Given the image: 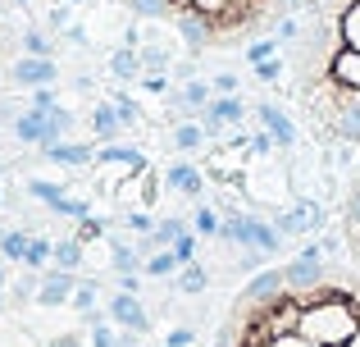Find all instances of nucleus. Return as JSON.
Segmentation results:
<instances>
[{
	"instance_id": "1",
	"label": "nucleus",
	"mask_w": 360,
	"mask_h": 347,
	"mask_svg": "<svg viewBox=\"0 0 360 347\" xmlns=\"http://www.w3.org/2000/svg\"><path fill=\"white\" fill-rule=\"evenodd\" d=\"M288 69L310 133L360 146V0H315L297 27Z\"/></svg>"
},
{
	"instance_id": "2",
	"label": "nucleus",
	"mask_w": 360,
	"mask_h": 347,
	"mask_svg": "<svg viewBox=\"0 0 360 347\" xmlns=\"http://www.w3.org/2000/svg\"><path fill=\"white\" fill-rule=\"evenodd\" d=\"M315 0H169L174 18L192 14L210 27L214 46H233L246 42V37L264 32V27H278L283 18L310 9Z\"/></svg>"
},
{
	"instance_id": "3",
	"label": "nucleus",
	"mask_w": 360,
	"mask_h": 347,
	"mask_svg": "<svg viewBox=\"0 0 360 347\" xmlns=\"http://www.w3.org/2000/svg\"><path fill=\"white\" fill-rule=\"evenodd\" d=\"M342 242L352 251V265H360V170L352 174L347 196H342Z\"/></svg>"
},
{
	"instance_id": "4",
	"label": "nucleus",
	"mask_w": 360,
	"mask_h": 347,
	"mask_svg": "<svg viewBox=\"0 0 360 347\" xmlns=\"http://www.w3.org/2000/svg\"><path fill=\"white\" fill-rule=\"evenodd\" d=\"M110 320L123 324V329H132V334H146V329H150V320H146V311H141L137 293H119V297H110Z\"/></svg>"
},
{
	"instance_id": "5",
	"label": "nucleus",
	"mask_w": 360,
	"mask_h": 347,
	"mask_svg": "<svg viewBox=\"0 0 360 347\" xmlns=\"http://www.w3.org/2000/svg\"><path fill=\"white\" fill-rule=\"evenodd\" d=\"M238 119H242V101L229 92V96H219V101H210V106H205L201 128H205V133H219L224 124H238Z\"/></svg>"
},
{
	"instance_id": "6",
	"label": "nucleus",
	"mask_w": 360,
	"mask_h": 347,
	"mask_svg": "<svg viewBox=\"0 0 360 347\" xmlns=\"http://www.w3.org/2000/svg\"><path fill=\"white\" fill-rule=\"evenodd\" d=\"M14 82H23V87H41V82H55V64L46 60V55H27V60L14 69Z\"/></svg>"
},
{
	"instance_id": "7",
	"label": "nucleus",
	"mask_w": 360,
	"mask_h": 347,
	"mask_svg": "<svg viewBox=\"0 0 360 347\" xmlns=\"http://www.w3.org/2000/svg\"><path fill=\"white\" fill-rule=\"evenodd\" d=\"M260 124L269 128V137H274L278 146H292V142H297V124H292V119L283 115L278 106H260Z\"/></svg>"
},
{
	"instance_id": "8",
	"label": "nucleus",
	"mask_w": 360,
	"mask_h": 347,
	"mask_svg": "<svg viewBox=\"0 0 360 347\" xmlns=\"http://www.w3.org/2000/svg\"><path fill=\"white\" fill-rule=\"evenodd\" d=\"M37 297H41V306H60V302H69V297H73V275H69V270H55V275L41 284V293H37Z\"/></svg>"
},
{
	"instance_id": "9",
	"label": "nucleus",
	"mask_w": 360,
	"mask_h": 347,
	"mask_svg": "<svg viewBox=\"0 0 360 347\" xmlns=\"http://www.w3.org/2000/svg\"><path fill=\"white\" fill-rule=\"evenodd\" d=\"M278 288H283V270H264V275H255L251 284L242 288V297L255 302V297H269V293H278Z\"/></svg>"
},
{
	"instance_id": "10",
	"label": "nucleus",
	"mask_w": 360,
	"mask_h": 347,
	"mask_svg": "<svg viewBox=\"0 0 360 347\" xmlns=\"http://www.w3.org/2000/svg\"><path fill=\"white\" fill-rule=\"evenodd\" d=\"M169 187H174V192L196 196V192H201V174H196L192 165H174V170H169Z\"/></svg>"
},
{
	"instance_id": "11",
	"label": "nucleus",
	"mask_w": 360,
	"mask_h": 347,
	"mask_svg": "<svg viewBox=\"0 0 360 347\" xmlns=\"http://www.w3.org/2000/svg\"><path fill=\"white\" fill-rule=\"evenodd\" d=\"M41 128H46V115H37V110H32V115H23L14 124V133L23 137V142H41Z\"/></svg>"
},
{
	"instance_id": "12",
	"label": "nucleus",
	"mask_w": 360,
	"mask_h": 347,
	"mask_svg": "<svg viewBox=\"0 0 360 347\" xmlns=\"http://www.w3.org/2000/svg\"><path fill=\"white\" fill-rule=\"evenodd\" d=\"M51 156H55L60 165H87V160H91V146H60V142H55Z\"/></svg>"
},
{
	"instance_id": "13",
	"label": "nucleus",
	"mask_w": 360,
	"mask_h": 347,
	"mask_svg": "<svg viewBox=\"0 0 360 347\" xmlns=\"http://www.w3.org/2000/svg\"><path fill=\"white\" fill-rule=\"evenodd\" d=\"M178 101H183L187 110H205V106H210V87H201V82H187Z\"/></svg>"
},
{
	"instance_id": "14",
	"label": "nucleus",
	"mask_w": 360,
	"mask_h": 347,
	"mask_svg": "<svg viewBox=\"0 0 360 347\" xmlns=\"http://www.w3.org/2000/svg\"><path fill=\"white\" fill-rule=\"evenodd\" d=\"M201 137H205V128H196V124H183L174 133V146L178 151H196V146H201Z\"/></svg>"
},
{
	"instance_id": "15",
	"label": "nucleus",
	"mask_w": 360,
	"mask_h": 347,
	"mask_svg": "<svg viewBox=\"0 0 360 347\" xmlns=\"http://www.w3.org/2000/svg\"><path fill=\"white\" fill-rule=\"evenodd\" d=\"M178 288H183V293H201V288H205V270L196 265V260H192V265H183V275H178Z\"/></svg>"
},
{
	"instance_id": "16",
	"label": "nucleus",
	"mask_w": 360,
	"mask_h": 347,
	"mask_svg": "<svg viewBox=\"0 0 360 347\" xmlns=\"http://www.w3.org/2000/svg\"><path fill=\"white\" fill-rule=\"evenodd\" d=\"M96 133L105 137V142L119 133V110H115V106H101V110H96Z\"/></svg>"
},
{
	"instance_id": "17",
	"label": "nucleus",
	"mask_w": 360,
	"mask_h": 347,
	"mask_svg": "<svg viewBox=\"0 0 360 347\" xmlns=\"http://www.w3.org/2000/svg\"><path fill=\"white\" fill-rule=\"evenodd\" d=\"M174 251H155V256H146V275H155V279H165V275H174Z\"/></svg>"
},
{
	"instance_id": "18",
	"label": "nucleus",
	"mask_w": 360,
	"mask_h": 347,
	"mask_svg": "<svg viewBox=\"0 0 360 347\" xmlns=\"http://www.w3.org/2000/svg\"><path fill=\"white\" fill-rule=\"evenodd\" d=\"M51 242H46V238H37V242H27V251H23V260H27V265H32V270H41L46 265V260H51Z\"/></svg>"
},
{
	"instance_id": "19",
	"label": "nucleus",
	"mask_w": 360,
	"mask_h": 347,
	"mask_svg": "<svg viewBox=\"0 0 360 347\" xmlns=\"http://www.w3.org/2000/svg\"><path fill=\"white\" fill-rule=\"evenodd\" d=\"M27 233H5V238H0V251H5L9 260H23V251H27Z\"/></svg>"
},
{
	"instance_id": "20",
	"label": "nucleus",
	"mask_w": 360,
	"mask_h": 347,
	"mask_svg": "<svg viewBox=\"0 0 360 347\" xmlns=\"http://www.w3.org/2000/svg\"><path fill=\"white\" fill-rule=\"evenodd\" d=\"M174 260H178V265H192V260H196V238H192V233H178V242H174Z\"/></svg>"
},
{
	"instance_id": "21",
	"label": "nucleus",
	"mask_w": 360,
	"mask_h": 347,
	"mask_svg": "<svg viewBox=\"0 0 360 347\" xmlns=\"http://www.w3.org/2000/svg\"><path fill=\"white\" fill-rule=\"evenodd\" d=\"M55 260H60L64 270H73L82 260V247H78V242H60V247H55Z\"/></svg>"
},
{
	"instance_id": "22",
	"label": "nucleus",
	"mask_w": 360,
	"mask_h": 347,
	"mask_svg": "<svg viewBox=\"0 0 360 347\" xmlns=\"http://www.w3.org/2000/svg\"><path fill=\"white\" fill-rule=\"evenodd\" d=\"M91 347H119L115 329H110V324H101V320H91Z\"/></svg>"
},
{
	"instance_id": "23",
	"label": "nucleus",
	"mask_w": 360,
	"mask_h": 347,
	"mask_svg": "<svg viewBox=\"0 0 360 347\" xmlns=\"http://www.w3.org/2000/svg\"><path fill=\"white\" fill-rule=\"evenodd\" d=\"M283 69H288V64H283V60H274V55H269V60H260V64H255V78H260V82H274Z\"/></svg>"
},
{
	"instance_id": "24",
	"label": "nucleus",
	"mask_w": 360,
	"mask_h": 347,
	"mask_svg": "<svg viewBox=\"0 0 360 347\" xmlns=\"http://www.w3.org/2000/svg\"><path fill=\"white\" fill-rule=\"evenodd\" d=\"M115 270H119V275H132V270H137V251H132V247H115Z\"/></svg>"
},
{
	"instance_id": "25",
	"label": "nucleus",
	"mask_w": 360,
	"mask_h": 347,
	"mask_svg": "<svg viewBox=\"0 0 360 347\" xmlns=\"http://www.w3.org/2000/svg\"><path fill=\"white\" fill-rule=\"evenodd\" d=\"M115 73H119V78H132V73H137V55H132V51H119L115 55Z\"/></svg>"
},
{
	"instance_id": "26",
	"label": "nucleus",
	"mask_w": 360,
	"mask_h": 347,
	"mask_svg": "<svg viewBox=\"0 0 360 347\" xmlns=\"http://www.w3.org/2000/svg\"><path fill=\"white\" fill-rule=\"evenodd\" d=\"M196 233H219V215L214 210H196Z\"/></svg>"
},
{
	"instance_id": "27",
	"label": "nucleus",
	"mask_w": 360,
	"mask_h": 347,
	"mask_svg": "<svg viewBox=\"0 0 360 347\" xmlns=\"http://www.w3.org/2000/svg\"><path fill=\"white\" fill-rule=\"evenodd\" d=\"M73 302H78V311H91V302H96V284H78Z\"/></svg>"
},
{
	"instance_id": "28",
	"label": "nucleus",
	"mask_w": 360,
	"mask_h": 347,
	"mask_svg": "<svg viewBox=\"0 0 360 347\" xmlns=\"http://www.w3.org/2000/svg\"><path fill=\"white\" fill-rule=\"evenodd\" d=\"M27 192H32V196H41V201H60V187H55V183H27Z\"/></svg>"
},
{
	"instance_id": "29",
	"label": "nucleus",
	"mask_w": 360,
	"mask_h": 347,
	"mask_svg": "<svg viewBox=\"0 0 360 347\" xmlns=\"http://www.w3.org/2000/svg\"><path fill=\"white\" fill-rule=\"evenodd\" d=\"M23 46H27V55H51V42H46L41 32H27V42H23Z\"/></svg>"
},
{
	"instance_id": "30",
	"label": "nucleus",
	"mask_w": 360,
	"mask_h": 347,
	"mask_svg": "<svg viewBox=\"0 0 360 347\" xmlns=\"http://www.w3.org/2000/svg\"><path fill=\"white\" fill-rule=\"evenodd\" d=\"M246 55H251V64L269 60V55H274V42H251V46H246Z\"/></svg>"
},
{
	"instance_id": "31",
	"label": "nucleus",
	"mask_w": 360,
	"mask_h": 347,
	"mask_svg": "<svg viewBox=\"0 0 360 347\" xmlns=\"http://www.w3.org/2000/svg\"><path fill=\"white\" fill-rule=\"evenodd\" d=\"M169 347H192V329H174L169 334Z\"/></svg>"
},
{
	"instance_id": "32",
	"label": "nucleus",
	"mask_w": 360,
	"mask_h": 347,
	"mask_svg": "<svg viewBox=\"0 0 360 347\" xmlns=\"http://www.w3.org/2000/svg\"><path fill=\"white\" fill-rule=\"evenodd\" d=\"M214 87H219V92H238V78H229V73H224V78H214Z\"/></svg>"
},
{
	"instance_id": "33",
	"label": "nucleus",
	"mask_w": 360,
	"mask_h": 347,
	"mask_svg": "<svg viewBox=\"0 0 360 347\" xmlns=\"http://www.w3.org/2000/svg\"><path fill=\"white\" fill-rule=\"evenodd\" d=\"M51 347H82V343H78V339H55Z\"/></svg>"
},
{
	"instance_id": "34",
	"label": "nucleus",
	"mask_w": 360,
	"mask_h": 347,
	"mask_svg": "<svg viewBox=\"0 0 360 347\" xmlns=\"http://www.w3.org/2000/svg\"><path fill=\"white\" fill-rule=\"evenodd\" d=\"M0 288H5V275H0Z\"/></svg>"
},
{
	"instance_id": "35",
	"label": "nucleus",
	"mask_w": 360,
	"mask_h": 347,
	"mask_svg": "<svg viewBox=\"0 0 360 347\" xmlns=\"http://www.w3.org/2000/svg\"><path fill=\"white\" fill-rule=\"evenodd\" d=\"M0 238H5V233H0Z\"/></svg>"
}]
</instances>
